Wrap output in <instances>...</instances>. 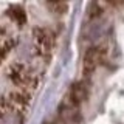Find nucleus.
<instances>
[{"label":"nucleus","instance_id":"obj_1","mask_svg":"<svg viewBox=\"0 0 124 124\" xmlns=\"http://www.w3.org/2000/svg\"><path fill=\"white\" fill-rule=\"evenodd\" d=\"M33 40H34L36 53L39 56H48L54 46L53 33H50L45 28H34L33 30Z\"/></svg>","mask_w":124,"mask_h":124},{"label":"nucleus","instance_id":"obj_2","mask_svg":"<svg viewBox=\"0 0 124 124\" xmlns=\"http://www.w3.org/2000/svg\"><path fill=\"white\" fill-rule=\"evenodd\" d=\"M106 54H107V51H106L104 46H92V48H88L87 51H85L84 65H82L85 76L92 75V73L102 64V61L106 59Z\"/></svg>","mask_w":124,"mask_h":124},{"label":"nucleus","instance_id":"obj_3","mask_svg":"<svg viewBox=\"0 0 124 124\" xmlns=\"http://www.w3.org/2000/svg\"><path fill=\"white\" fill-rule=\"evenodd\" d=\"M88 96V87L87 84L79 81V82H75L70 87V93H68V98H70V102L71 106H79L81 102H84Z\"/></svg>","mask_w":124,"mask_h":124},{"label":"nucleus","instance_id":"obj_4","mask_svg":"<svg viewBox=\"0 0 124 124\" xmlns=\"http://www.w3.org/2000/svg\"><path fill=\"white\" fill-rule=\"evenodd\" d=\"M9 99V102L13 106H19V107H26L31 101V93L26 88H16V90L9 92L6 96Z\"/></svg>","mask_w":124,"mask_h":124},{"label":"nucleus","instance_id":"obj_5","mask_svg":"<svg viewBox=\"0 0 124 124\" xmlns=\"http://www.w3.org/2000/svg\"><path fill=\"white\" fill-rule=\"evenodd\" d=\"M9 16H11V19H13L16 23H19V25H23V23L26 22V14H25V11H23L20 6L11 8Z\"/></svg>","mask_w":124,"mask_h":124},{"label":"nucleus","instance_id":"obj_6","mask_svg":"<svg viewBox=\"0 0 124 124\" xmlns=\"http://www.w3.org/2000/svg\"><path fill=\"white\" fill-rule=\"evenodd\" d=\"M46 8L51 9L56 14H64V13H67L68 5L67 3H62V2H50V3H46Z\"/></svg>","mask_w":124,"mask_h":124}]
</instances>
